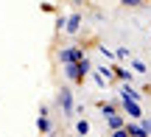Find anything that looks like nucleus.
Wrapping results in <instances>:
<instances>
[{
    "mask_svg": "<svg viewBox=\"0 0 151 137\" xmlns=\"http://www.w3.org/2000/svg\"><path fill=\"white\" fill-rule=\"evenodd\" d=\"M81 59H87V56H84V48H78V45H70V48L59 50V62L62 65H78Z\"/></svg>",
    "mask_w": 151,
    "mask_h": 137,
    "instance_id": "nucleus-1",
    "label": "nucleus"
},
{
    "mask_svg": "<svg viewBox=\"0 0 151 137\" xmlns=\"http://www.w3.org/2000/svg\"><path fill=\"white\" fill-rule=\"evenodd\" d=\"M56 104L62 106V112H65V115H73V93L70 90H59V95H56Z\"/></svg>",
    "mask_w": 151,
    "mask_h": 137,
    "instance_id": "nucleus-2",
    "label": "nucleus"
},
{
    "mask_svg": "<svg viewBox=\"0 0 151 137\" xmlns=\"http://www.w3.org/2000/svg\"><path fill=\"white\" fill-rule=\"evenodd\" d=\"M120 104H123V115L129 121H143V109L137 101H120Z\"/></svg>",
    "mask_w": 151,
    "mask_h": 137,
    "instance_id": "nucleus-3",
    "label": "nucleus"
},
{
    "mask_svg": "<svg viewBox=\"0 0 151 137\" xmlns=\"http://www.w3.org/2000/svg\"><path fill=\"white\" fill-rule=\"evenodd\" d=\"M106 123H109V129H112V132H118V129H126V115L123 112H118V115H112V118H106Z\"/></svg>",
    "mask_w": 151,
    "mask_h": 137,
    "instance_id": "nucleus-4",
    "label": "nucleus"
},
{
    "mask_svg": "<svg viewBox=\"0 0 151 137\" xmlns=\"http://www.w3.org/2000/svg\"><path fill=\"white\" fill-rule=\"evenodd\" d=\"M126 132H129V137H148L146 129L140 126V121H129L126 123Z\"/></svg>",
    "mask_w": 151,
    "mask_h": 137,
    "instance_id": "nucleus-5",
    "label": "nucleus"
},
{
    "mask_svg": "<svg viewBox=\"0 0 151 137\" xmlns=\"http://www.w3.org/2000/svg\"><path fill=\"white\" fill-rule=\"evenodd\" d=\"M65 67V76L70 78V81H84V76H81V70H78V65H62Z\"/></svg>",
    "mask_w": 151,
    "mask_h": 137,
    "instance_id": "nucleus-6",
    "label": "nucleus"
},
{
    "mask_svg": "<svg viewBox=\"0 0 151 137\" xmlns=\"http://www.w3.org/2000/svg\"><path fill=\"white\" fill-rule=\"evenodd\" d=\"M120 101H140V93H137L132 84H126V87L120 90Z\"/></svg>",
    "mask_w": 151,
    "mask_h": 137,
    "instance_id": "nucleus-7",
    "label": "nucleus"
},
{
    "mask_svg": "<svg viewBox=\"0 0 151 137\" xmlns=\"http://www.w3.org/2000/svg\"><path fill=\"white\" fill-rule=\"evenodd\" d=\"M78 25H81V14H70L67 17V34H78Z\"/></svg>",
    "mask_w": 151,
    "mask_h": 137,
    "instance_id": "nucleus-8",
    "label": "nucleus"
},
{
    "mask_svg": "<svg viewBox=\"0 0 151 137\" xmlns=\"http://www.w3.org/2000/svg\"><path fill=\"white\" fill-rule=\"evenodd\" d=\"M37 129H39L42 134H48L50 129H53V123H50V118H48V115H39V118H37Z\"/></svg>",
    "mask_w": 151,
    "mask_h": 137,
    "instance_id": "nucleus-9",
    "label": "nucleus"
},
{
    "mask_svg": "<svg viewBox=\"0 0 151 137\" xmlns=\"http://www.w3.org/2000/svg\"><path fill=\"white\" fill-rule=\"evenodd\" d=\"M112 70H115V76H118V78H120L123 84H132V76H134V73L123 70V67H112Z\"/></svg>",
    "mask_w": 151,
    "mask_h": 137,
    "instance_id": "nucleus-10",
    "label": "nucleus"
},
{
    "mask_svg": "<svg viewBox=\"0 0 151 137\" xmlns=\"http://www.w3.org/2000/svg\"><path fill=\"white\" fill-rule=\"evenodd\" d=\"M101 112H104L106 118H112V115H118V106H115V104H106V101H104V104H101Z\"/></svg>",
    "mask_w": 151,
    "mask_h": 137,
    "instance_id": "nucleus-11",
    "label": "nucleus"
},
{
    "mask_svg": "<svg viewBox=\"0 0 151 137\" xmlns=\"http://www.w3.org/2000/svg\"><path fill=\"white\" fill-rule=\"evenodd\" d=\"M76 132H78L81 137H87V134H90V121H78V123H76Z\"/></svg>",
    "mask_w": 151,
    "mask_h": 137,
    "instance_id": "nucleus-12",
    "label": "nucleus"
},
{
    "mask_svg": "<svg viewBox=\"0 0 151 137\" xmlns=\"http://www.w3.org/2000/svg\"><path fill=\"white\" fill-rule=\"evenodd\" d=\"M78 70H81V76L92 73V62H90V59H81V62H78Z\"/></svg>",
    "mask_w": 151,
    "mask_h": 137,
    "instance_id": "nucleus-13",
    "label": "nucleus"
},
{
    "mask_svg": "<svg viewBox=\"0 0 151 137\" xmlns=\"http://www.w3.org/2000/svg\"><path fill=\"white\" fill-rule=\"evenodd\" d=\"M140 126H143V129H146V134L151 137V121H148V118H143V121H140Z\"/></svg>",
    "mask_w": 151,
    "mask_h": 137,
    "instance_id": "nucleus-14",
    "label": "nucleus"
},
{
    "mask_svg": "<svg viewBox=\"0 0 151 137\" xmlns=\"http://www.w3.org/2000/svg\"><path fill=\"white\" fill-rule=\"evenodd\" d=\"M115 56H118V59H126V56H129V48H118V50H115Z\"/></svg>",
    "mask_w": 151,
    "mask_h": 137,
    "instance_id": "nucleus-15",
    "label": "nucleus"
},
{
    "mask_svg": "<svg viewBox=\"0 0 151 137\" xmlns=\"http://www.w3.org/2000/svg\"><path fill=\"white\" fill-rule=\"evenodd\" d=\"M120 3H123V6H143L146 0H120Z\"/></svg>",
    "mask_w": 151,
    "mask_h": 137,
    "instance_id": "nucleus-16",
    "label": "nucleus"
},
{
    "mask_svg": "<svg viewBox=\"0 0 151 137\" xmlns=\"http://www.w3.org/2000/svg\"><path fill=\"white\" fill-rule=\"evenodd\" d=\"M132 67H134L137 73H146V65H143V62H132Z\"/></svg>",
    "mask_w": 151,
    "mask_h": 137,
    "instance_id": "nucleus-17",
    "label": "nucleus"
},
{
    "mask_svg": "<svg viewBox=\"0 0 151 137\" xmlns=\"http://www.w3.org/2000/svg\"><path fill=\"white\" fill-rule=\"evenodd\" d=\"M56 28H67V17L59 14V20H56Z\"/></svg>",
    "mask_w": 151,
    "mask_h": 137,
    "instance_id": "nucleus-18",
    "label": "nucleus"
},
{
    "mask_svg": "<svg viewBox=\"0 0 151 137\" xmlns=\"http://www.w3.org/2000/svg\"><path fill=\"white\" fill-rule=\"evenodd\" d=\"M112 137H129V132L126 129H118V132H112Z\"/></svg>",
    "mask_w": 151,
    "mask_h": 137,
    "instance_id": "nucleus-19",
    "label": "nucleus"
}]
</instances>
